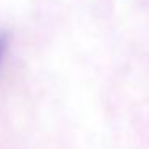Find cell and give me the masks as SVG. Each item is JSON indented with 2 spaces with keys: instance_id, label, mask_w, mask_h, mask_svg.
Listing matches in <instances>:
<instances>
[{
  "instance_id": "6da1fadb",
  "label": "cell",
  "mask_w": 149,
  "mask_h": 149,
  "mask_svg": "<svg viewBox=\"0 0 149 149\" xmlns=\"http://www.w3.org/2000/svg\"><path fill=\"white\" fill-rule=\"evenodd\" d=\"M7 36H5L3 32H0V59H2V56H3L5 50H7Z\"/></svg>"
}]
</instances>
